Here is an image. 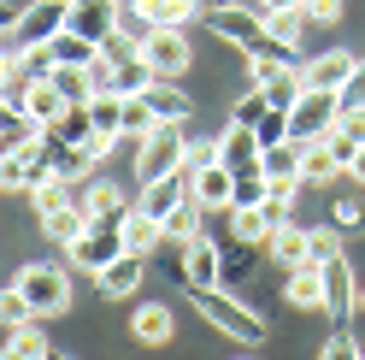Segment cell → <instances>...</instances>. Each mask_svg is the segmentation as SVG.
Returning <instances> with one entry per match:
<instances>
[{"label":"cell","mask_w":365,"mask_h":360,"mask_svg":"<svg viewBox=\"0 0 365 360\" xmlns=\"http://www.w3.org/2000/svg\"><path fill=\"white\" fill-rule=\"evenodd\" d=\"M12 106H24L36 124H59L71 101L59 95V83H53V77H41V83H24V89H18V101H12Z\"/></svg>","instance_id":"obj_17"},{"label":"cell","mask_w":365,"mask_h":360,"mask_svg":"<svg viewBox=\"0 0 365 360\" xmlns=\"http://www.w3.org/2000/svg\"><path fill=\"white\" fill-rule=\"evenodd\" d=\"M336 171H341V160L330 154V142H307V184H324Z\"/></svg>","instance_id":"obj_36"},{"label":"cell","mask_w":365,"mask_h":360,"mask_svg":"<svg viewBox=\"0 0 365 360\" xmlns=\"http://www.w3.org/2000/svg\"><path fill=\"white\" fill-rule=\"evenodd\" d=\"M277 224H289V207H283V201H259V207H242V201H230V236L247 242V249H265Z\"/></svg>","instance_id":"obj_9"},{"label":"cell","mask_w":365,"mask_h":360,"mask_svg":"<svg viewBox=\"0 0 365 360\" xmlns=\"http://www.w3.org/2000/svg\"><path fill=\"white\" fill-rule=\"evenodd\" d=\"M289 307H318L324 313V266H294L289 272Z\"/></svg>","instance_id":"obj_25"},{"label":"cell","mask_w":365,"mask_h":360,"mask_svg":"<svg viewBox=\"0 0 365 360\" xmlns=\"http://www.w3.org/2000/svg\"><path fill=\"white\" fill-rule=\"evenodd\" d=\"M118 0H71V24L65 30H77V36H88V41H106L112 30H118Z\"/></svg>","instance_id":"obj_13"},{"label":"cell","mask_w":365,"mask_h":360,"mask_svg":"<svg viewBox=\"0 0 365 360\" xmlns=\"http://www.w3.org/2000/svg\"><path fill=\"white\" fill-rule=\"evenodd\" d=\"M171 331H177V319H171L165 301H142V307L130 313V336H135V343H148V349L171 343Z\"/></svg>","instance_id":"obj_19"},{"label":"cell","mask_w":365,"mask_h":360,"mask_svg":"<svg viewBox=\"0 0 365 360\" xmlns=\"http://www.w3.org/2000/svg\"><path fill=\"white\" fill-rule=\"evenodd\" d=\"M354 65H359V59H354L348 48H330V54H318V59L301 65V83H307V89H336V95H341V83L354 77Z\"/></svg>","instance_id":"obj_16"},{"label":"cell","mask_w":365,"mask_h":360,"mask_svg":"<svg viewBox=\"0 0 365 360\" xmlns=\"http://www.w3.org/2000/svg\"><path fill=\"white\" fill-rule=\"evenodd\" d=\"M6 360H41V354H53V343L41 336V325L36 319H24V325H6Z\"/></svg>","instance_id":"obj_24"},{"label":"cell","mask_w":365,"mask_h":360,"mask_svg":"<svg viewBox=\"0 0 365 360\" xmlns=\"http://www.w3.org/2000/svg\"><path fill=\"white\" fill-rule=\"evenodd\" d=\"M41 130H48V124H36L24 106H6V112H0V148H6V154H12V148H24V142H36Z\"/></svg>","instance_id":"obj_27"},{"label":"cell","mask_w":365,"mask_h":360,"mask_svg":"<svg viewBox=\"0 0 365 360\" xmlns=\"http://www.w3.org/2000/svg\"><path fill=\"white\" fill-rule=\"evenodd\" d=\"M189 184H195V201H200L207 213H230V201H236V171L224 166V160L200 166V171L189 177Z\"/></svg>","instance_id":"obj_11"},{"label":"cell","mask_w":365,"mask_h":360,"mask_svg":"<svg viewBox=\"0 0 365 360\" xmlns=\"http://www.w3.org/2000/svg\"><path fill=\"white\" fill-rule=\"evenodd\" d=\"M212 160H218V142H189V154H182V171L195 177L200 166H212Z\"/></svg>","instance_id":"obj_42"},{"label":"cell","mask_w":365,"mask_h":360,"mask_svg":"<svg viewBox=\"0 0 365 360\" xmlns=\"http://www.w3.org/2000/svg\"><path fill=\"white\" fill-rule=\"evenodd\" d=\"M259 136H254V124H230V130H224V136H218V160L224 166H230L236 177H247V171H259Z\"/></svg>","instance_id":"obj_14"},{"label":"cell","mask_w":365,"mask_h":360,"mask_svg":"<svg viewBox=\"0 0 365 360\" xmlns=\"http://www.w3.org/2000/svg\"><path fill=\"white\" fill-rule=\"evenodd\" d=\"M212 284H224V254H218V242L195 236L189 242V289H212Z\"/></svg>","instance_id":"obj_22"},{"label":"cell","mask_w":365,"mask_h":360,"mask_svg":"<svg viewBox=\"0 0 365 360\" xmlns=\"http://www.w3.org/2000/svg\"><path fill=\"white\" fill-rule=\"evenodd\" d=\"M265 24H271V36H277V41H294V48H301V36H307L312 18H307V6H289V12H271Z\"/></svg>","instance_id":"obj_35"},{"label":"cell","mask_w":365,"mask_h":360,"mask_svg":"<svg viewBox=\"0 0 365 360\" xmlns=\"http://www.w3.org/2000/svg\"><path fill=\"white\" fill-rule=\"evenodd\" d=\"M359 301H365V289H359Z\"/></svg>","instance_id":"obj_49"},{"label":"cell","mask_w":365,"mask_h":360,"mask_svg":"<svg viewBox=\"0 0 365 360\" xmlns=\"http://www.w3.org/2000/svg\"><path fill=\"white\" fill-rule=\"evenodd\" d=\"M142 101L153 106V119H159V124H182V119L195 112V106H189V95H182L171 77H153V83L142 89Z\"/></svg>","instance_id":"obj_21"},{"label":"cell","mask_w":365,"mask_h":360,"mask_svg":"<svg viewBox=\"0 0 365 360\" xmlns=\"http://www.w3.org/2000/svg\"><path fill=\"white\" fill-rule=\"evenodd\" d=\"M48 136H59V142H88V136H95V119H88V106H65V119L48 124Z\"/></svg>","instance_id":"obj_34"},{"label":"cell","mask_w":365,"mask_h":360,"mask_svg":"<svg viewBox=\"0 0 365 360\" xmlns=\"http://www.w3.org/2000/svg\"><path fill=\"white\" fill-rule=\"evenodd\" d=\"M218 6H224V0H218Z\"/></svg>","instance_id":"obj_50"},{"label":"cell","mask_w":365,"mask_h":360,"mask_svg":"<svg viewBox=\"0 0 365 360\" xmlns=\"http://www.w3.org/2000/svg\"><path fill=\"white\" fill-rule=\"evenodd\" d=\"M88 224H95V213L83 207V195H77V201H65V207H53V213H41V231H48L53 242H65V249H71V242L88 231Z\"/></svg>","instance_id":"obj_20"},{"label":"cell","mask_w":365,"mask_h":360,"mask_svg":"<svg viewBox=\"0 0 365 360\" xmlns=\"http://www.w3.org/2000/svg\"><path fill=\"white\" fill-rule=\"evenodd\" d=\"M83 207L95 213V219H106V224H124V219H130V201H124V189H118V184H106V177L83 189Z\"/></svg>","instance_id":"obj_23"},{"label":"cell","mask_w":365,"mask_h":360,"mask_svg":"<svg viewBox=\"0 0 365 360\" xmlns=\"http://www.w3.org/2000/svg\"><path fill=\"white\" fill-rule=\"evenodd\" d=\"M71 24V0H30L24 12L6 18V48L24 54V48H48V41Z\"/></svg>","instance_id":"obj_2"},{"label":"cell","mask_w":365,"mask_h":360,"mask_svg":"<svg viewBox=\"0 0 365 360\" xmlns=\"http://www.w3.org/2000/svg\"><path fill=\"white\" fill-rule=\"evenodd\" d=\"M330 224H336V231H359V224H365L359 201H336V207H330Z\"/></svg>","instance_id":"obj_43"},{"label":"cell","mask_w":365,"mask_h":360,"mask_svg":"<svg viewBox=\"0 0 365 360\" xmlns=\"http://www.w3.org/2000/svg\"><path fill=\"white\" fill-rule=\"evenodd\" d=\"M265 106H271V89H259V83H254V95H247V101H236V124H254Z\"/></svg>","instance_id":"obj_41"},{"label":"cell","mask_w":365,"mask_h":360,"mask_svg":"<svg viewBox=\"0 0 365 360\" xmlns=\"http://www.w3.org/2000/svg\"><path fill=\"white\" fill-rule=\"evenodd\" d=\"M307 18H312V24H336V18H341V0H307Z\"/></svg>","instance_id":"obj_46"},{"label":"cell","mask_w":365,"mask_h":360,"mask_svg":"<svg viewBox=\"0 0 365 360\" xmlns=\"http://www.w3.org/2000/svg\"><path fill=\"white\" fill-rule=\"evenodd\" d=\"M182 154H189V136H182V124H159L148 142H135V177L153 184V177H165L182 166Z\"/></svg>","instance_id":"obj_6"},{"label":"cell","mask_w":365,"mask_h":360,"mask_svg":"<svg viewBox=\"0 0 365 360\" xmlns=\"http://www.w3.org/2000/svg\"><path fill=\"white\" fill-rule=\"evenodd\" d=\"M341 106H348V112H354V106H365V59L354 65V77L341 83Z\"/></svg>","instance_id":"obj_44"},{"label":"cell","mask_w":365,"mask_h":360,"mask_svg":"<svg viewBox=\"0 0 365 360\" xmlns=\"http://www.w3.org/2000/svg\"><path fill=\"white\" fill-rule=\"evenodd\" d=\"M359 307V284H354V266L348 260H324V313L330 319H348V313Z\"/></svg>","instance_id":"obj_12"},{"label":"cell","mask_w":365,"mask_h":360,"mask_svg":"<svg viewBox=\"0 0 365 360\" xmlns=\"http://www.w3.org/2000/svg\"><path fill=\"white\" fill-rule=\"evenodd\" d=\"M247 272H254V260H247V242H242V254H224V284H242Z\"/></svg>","instance_id":"obj_45"},{"label":"cell","mask_w":365,"mask_h":360,"mask_svg":"<svg viewBox=\"0 0 365 360\" xmlns=\"http://www.w3.org/2000/svg\"><path fill=\"white\" fill-rule=\"evenodd\" d=\"M48 177H59V171H53V148H48V130H41L36 142L12 148V154H6V166H0V184H6L12 195H30L36 184H48Z\"/></svg>","instance_id":"obj_4"},{"label":"cell","mask_w":365,"mask_h":360,"mask_svg":"<svg viewBox=\"0 0 365 360\" xmlns=\"http://www.w3.org/2000/svg\"><path fill=\"white\" fill-rule=\"evenodd\" d=\"M53 83H59V95L71 101V106H88V101H95V83H88V65H59V71H53Z\"/></svg>","instance_id":"obj_31"},{"label":"cell","mask_w":365,"mask_h":360,"mask_svg":"<svg viewBox=\"0 0 365 360\" xmlns=\"http://www.w3.org/2000/svg\"><path fill=\"white\" fill-rule=\"evenodd\" d=\"M124 249H130V242H124V224H106V219H95V224H88V231L71 242V260L83 266V272H106V266L118 260Z\"/></svg>","instance_id":"obj_8"},{"label":"cell","mask_w":365,"mask_h":360,"mask_svg":"<svg viewBox=\"0 0 365 360\" xmlns=\"http://www.w3.org/2000/svg\"><path fill=\"white\" fill-rule=\"evenodd\" d=\"M318 354H330V360H354V354H365L354 336H348V319H336V331H330V343L318 349Z\"/></svg>","instance_id":"obj_39"},{"label":"cell","mask_w":365,"mask_h":360,"mask_svg":"<svg viewBox=\"0 0 365 360\" xmlns=\"http://www.w3.org/2000/svg\"><path fill=\"white\" fill-rule=\"evenodd\" d=\"M200 213H207V207H200L195 195L182 201L177 213H165V242H189V236H200Z\"/></svg>","instance_id":"obj_33"},{"label":"cell","mask_w":365,"mask_h":360,"mask_svg":"<svg viewBox=\"0 0 365 360\" xmlns=\"http://www.w3.org/2000/svg\"><path fill=\"white\" fill-rule=\"evenodd\" d=\"M254 136H259V148H277V142H289V136H294V130H289V106H277V101H271V106L259 112V119H254Z\"/></svg>","instance_id":"obj_32"},{"label":"cell","mask_w":365,"mask_h":360,"mask_svg":"<svg viewBox=\"0 0 365 360\" xmlns=\"http://www.w3.org/2000/svg\"><path fill=\"white\" fill-rule=\"evenodd\" d=\"M48 48H53L59 65H95V59H101V41H88V36H77V30H59Z\"/></svg>","instance_id":"obj_28"},{"label":"cell","mask_w":365,"mask_h":360,"mask_svg":"<svg viewBox=\"0 0 365 360\" xmlns=\"http://www.w3.org/2000/svg\"><path fill=\"white\" fill-rule=\"evenodd\" d=\"M159 130V119H153V106L142 101V95H124V142H148Z\"/></svg>","instance_id":"obj_30"},{"label":"cell","mask_w":365,"mask_h":360,"mask_svg":"<svg viewBox=\"0 0 365 360\" xmlns=\"http://www.w3.org/2000/svg\"><path fill=\"white\" fill-rule=\"evenodd\" d=\"M142 272H148V254L124 249L118 260L106 266V272H95V278H101V296H112V301H130L135 289H142Z\"/></svg>","instance_id":"obj_15"},{"label":"cell","mask_w":365,"mask_h":360,"mask_svg":"<svg viewBox=\"0 0 365 360\" xmlns=\"http://www.w3.org/2000/svg\"><path fill=\"white\" fill-rule=\"evenodd\" d=\"M336 254H341V231H336V224H330V231H312V266H324Z\"/></svg>","instance_id":"obj_40"},{"label":"cell","mask_w":365,"mask_h":360,"mask_svg":"<svg viewBox=\"0 0 365 360\" xmlns=\"http://www.w3.org/2000/svg\"><path fill=\"white\" fill-rule=\"evenodd\" d=\"M195 307L207 313V325L212 331H224L230 343H242V349H259L265 343V319L247 301H236V296H224V289L212 284V289H195Z\"/></svg>","instance_id":"obj_1"},{"label":"cell","mask_w":365,"mask_h":360,"mask_svg":"<svg viewBox=\"0 0 365 360\" xmlns=\"http://www.w3.org/2000/svg\"><path fill=\"white\" fill-rule=\"evenodd\" d=\"M289 6H307V0H265V18L271 12H289Z\"/></svg>","instance_id":"obj_48"},{"label":"cell","mask_w":365,"mask_h":360,"mask_svg":"<svg viewBox=\"0 0 365 360\" xmlns=\"http://www.w3.org/2000/svg\"><path fill=\"white\" fill-rule=\"evenodd\" d=\"M0 319H6V325H24V319H36V307H30V296H24V289H6V296H0Z\"/></svg>","instance_id":"obj_37"},{"label":"cell","mask_w":365,"mask_h":360,"mask_svg":"<svg viewBox=\"0 0 365 360\" xmlns=\"http://www.w3.org/2000/svg\"><path fill=\"white\" fill-rule=\"evenodd\" d=\"M118 30H124V36H135V41H148V36L159 30V24H153V18H148V12H142V6L130 0V6L118 12Z\"/></svg>","instance_id":"obj_38"},{"label":"cell","mask_w":365,"mask_h":360,"mask_svg":"<svg viewBox=\"0 0 365 360\" xmlns=\"http://www.w3.org/2000/svg\"><path fill=\"white\" fill-rule=\"evenodd\" d=\"M135 6H142L153 24H195V12H200V0H135Z\"/></svg>","instance_id":"obj_29"},{"label":"cell","mask_w":365,"mask_h":360,"mask_svg":"<svg viewBox=\"0 0 365 360\" xmlns=\"http://www.w3.org/2000/svg\"><path fill=\"white\" fill-rule=\"evenodd\" d=\"M142 59L153 65V77H182V71H189V36H182L177 24H159L148 41H142Z\"/></svg>","instance_id":"obj_10"},{"label":"cell","mask_w":365,"mask_h":360,"mask_svg":"<svg viewBox=\"0 0 365 360\" xmlns=\"http://www.w3.org/2000/svg\"><path fill=\"white\" fill-rule=\"evenodd\" d=\"M341 95L336 89H301V101L289 106V130H294V142H330V130L341 124Z\"/></svg>","instance_id":"obj_3"},{"label":"cell","mask_w":365,"mask_h":360,"mask_svg":"<svg viewBox=\"0 0 365 360\" xmlns=\"http://www.w3.org/2000/svg\"><path fill=\"white\" fill-rule=\"evenodd\" d=\"M124 242L135 254H153L159 242H165V224H159L153 213H142V207H130V219H124Z\"/></svg>","instance_id":"obj_26"},{"label":"cell","mask_w":365,"mask_h":360,"mask_svg":"<svg viewBox=\"0 0 365 360\" xmlns=\"http://www.w3.org/2000/svg\"><path fill=\"white\" fill-rule=\"evenodd\" d=\"M207 24H212V36L236 41L242 54H254L259 41L271 36V24H265V18H259L254 6H242V0H224V6H212V18H207Z\"/></svg>","instance_id":"obj_7"},{"label":"cell","mask_w":365,"mask_h":360,"mask_svg":"<svg viewBox=\"0 0 365 360\" xmlns=\"http://www.w3.org/2000/svg\"><path fill=\"white\" fill-rule=\"evenodd\" d=\"M348 177H354V184H365V148H359L354 160H348Z\"/></svg>","instance_id":"obj_47"},{"label":"cell","mask_w":365,"mask_h":360,"mask_svg":"<svg viewBox=\"0 0 365 360\" xmlns=\"http://www.w3.org/2000/svg\"><path fill=\"white\" fill-rule=\"evenodd\" d=\"M265 249H271V260H277V266H289V272H294V266H312V231L289 219V224H277V231H271Z\"/></svg>","instance_id":"obj_18"},{"label":"cell","mask_w":365,"mask_h":360,"mask_svg":"<svg viewBox=\"0 0 365 360\" xmlns=\"http://www.w3.org/2000/svg\"><path fill=\"white\" fill-rule=\"evenodd\" d=\"M18 289L30 296L36 319H53V313L71 307V272H65V266H24V272H18Z\"/></svg>","instance_id":"obj_5"}]
</instances>
